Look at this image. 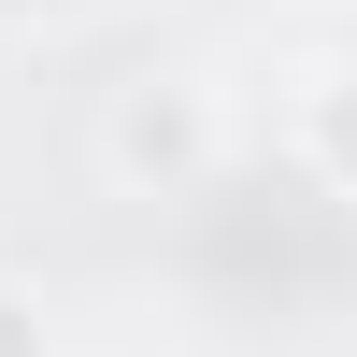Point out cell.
Segmentation results:
<instances>
[{
  "label": "cell",
  "instance_id": "6da1fadb",
  "mask_svg": "<svg viewBox=\"0 0 357 357\" xmlns=\"http://www.w3.org/2000/svg\"><path fill=\"white\" fill-rule=\"evenodd\" d=\"M100 158H114V186H200L215 172V86H186V72H143V86H114V114H100Z\"/></svg>",
  "mask_w": 357,
  "mask_h": 357
},
{
  "label": "cell",
  "instance_id": "7a4b0ae2",
  "mask_svg": "<svg viewBox=\"0 0 357 357\" xmlns=\"http://www.w3.org/2000/svg\"><path fill=\"white\" fill-rule=\"evenodd\" d=\"M301 143H314V172H329V186L357 200V72H329V86H314V114H301Z\"/></svg>",
  "mask_w": 357,
  "mask_h": 357
},
{
  "label": "cell",
  "instance_id": "3957f363",
  "mask_svg": "<svg viewBox=\"0 0 357 357\" xmlns=\"http://www.w3.org/2000/svg\"><path fill=\"white\" fill-rule=\"evenodd\" d=\"M0 357H43V301L29 286H0Z\"/></svg>",
  "mask_w": 357,
  "mask_h": 357
},
{
  "label": "cell",
  "instance_id": "277c9868",
  "mask_svg": "<svg viewBox=\"0 0 357 357\" xmlns=\"http://www.w3.org/2000/svg\"><path fill=\"white\" fill-rule=\"evenodd\" d=\"M86 0H0V29H72Z\"/></svg>",
  "mask_w": 357,
  "mask_h": 357
}]
</instances>
